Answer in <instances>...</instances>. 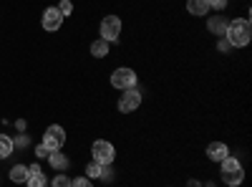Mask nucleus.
Returning a JSON list of instances; mask_svg holds the SVG:
<instances>
[{
  "instance_id": "nucleus-1",
  "label": "nucleus",
  "mask_w": 252,
  "mask_h": 187,
  "mask_svg": "<svg viewBox=\"0 0 252 187\" xmlns=\"http://www.w3.org/2000/svg\"><path fill=\"white\" fill-rule=\"evenodd\" d=\"M224 40L229 43V48H245V46H250V40H252L250 18H232V20H229L227 31H224Z\"/></svg>"
},
{
  "instance_id": "nucleus-2",
  "label": "nucleus",
  "mask_w": 252,
  "mask_h": 187,
  "mask_svg": "<svg viewBox=\"0 0 252 187\" xmlns=\"http://www.w3.org/2000/svg\"><path fill=\"white\" fill-rule=\"evenodd\" d=\"M220 180H222V185H227V187H240L242 182H245V170H242V162L237 159V157H224L222 162H220Z\"/></svg>"
},
{
  "instance_id": "nucleus-3",
  "label": "nucleus",
  "mask_w": 252,
  "mask_h": 187,
  "mask_svg": "<svg viewBox=\"0 0 252 187\" xmlns=\"http://www.w3.org/2000/svg\"><path fill=\"white\" fill-rule=\"evenodd\" d=\"M91 159L98 162L101 167H103V164H114L116 162V147L109 139H96L91 144Z\"/></svg>"
},
{
  "instance_id": "nucleus-4",
  "label": "nucleus",
  "mask_w": 252,
  "mask_h": 187,
  "mask_svg": "<svg viewBox=\"0 0 252 187\" xmlns=\"http://www.w3.org/2000/svg\"><path fill=\"white\" fill-rule=\"evenodd\" d=\"M109 81H111V86H114V89L126 91V89H134V86H136L139 76H136V71L129 69V66H119V69L111 71V78H109Z\"/></svg>"
},
{
  "instance_id": "nucleus-5",
  "label": "nucleus",
  "mask_w": 252,
  "mask_h": 187,
  "mask_svg": "<svg viewBox=\"0 0 252 187\" xmlns=\"http://www.w3.org/2000/svg\"><path fill=\"white\" fill-rule=\"evenodd\" d=\"M121 18L119 15H103L101 18V26H98V33L101 38L106 40V43H116V40L121 38Z\"/></svg>"
},
{
  "instance_id": "nucleus-6",
  "label": "nucleus",
  "mask_w": 252,
  "mask_h": 187,
  "mask_svg": "<svg viewBox=\"0 0 252 187\" xmlns=\"http://www.w3.org/2000/svg\"><path fill=\"white\" fill-rule=\"evenodd\" d=\"M43 147L48 150V152H58V150H63V144H66V129L61 127V124H51V127L43 132Z\"/></svg>"
},
{
  "instance_id": "nucleus-7",
  "label": "nucleus",
  "mask_w": 252,
  "mask_h": 187,
  "mask_svg": "<svg viewBox=\"0 0 252 187\" xmlns=\"http://www.w3.org/2000/svg\"><path fill=\"white\" fill-rule=\"evenodd\" d=\"M141 107V91L134 86V89H126L121 96H119V104H116V109L121 114H134L136 109Z\"/></svg>"
},
{
  "instance_id": "nucleus-8",
  "label": "nucleus",
  "mask_w": 252,
  "mask_h": 187,
  "mask_svg": "<svg viewBox=\"0 0 252 187\" xmlns=\"http://www.w3.org/2000/svg\"><path fill=\"white\" fill-rule=\"evenodd\" d=\"M40 26H43V31H48V33H56V31L63 26V15H61V10H58L56 5L46 8V10H43V18H40Z\"/></svg>"
},
{
  "instance_id": "nucleus-9",
  "label": "nucleus",
  "mask_w": 252,
  "mask_h": 187,
  "mask_svg": "<svg viewBox=\"0 0 252 187\" xmlns=\"http://www.w3.org/2000/svg\"><path fill=\"white\" fill-rule=\"evenodd\" d=\"M207 159L209 162H222L224 157H229V147H227V144L224 142H212V144H209V147H207Z\"/></svg>"
},
{
  "instance_id": "nucleus-10",
  "label": "nucleus",
  "mask_w": 252,
  "mask_h": 187,
  "mask_svg": "<svg viewBox=\"0 0 252 187\" xmlns=\"http://www.w3.org/2000/svg\"><path fill=\"white\" fill-rule=\"evenodd\" d=\"M28 187H48V180L43 175V170L38 167V164H31L28 167V180H26Z\"/></svg>"
},
{
  "instance_id": "nucleus-11",
  "label": "nucleus",
  "mask_w": 252,
  "mask_h": 187,
  "mask_svg": "<svg viewBox=\"0 0 252 187\" xmlns=\"http://www.w3.org/2000/svg\"><path fill=\"white\" fill-rule=\"evenodd\" d=\"M227 23H229V20H227L222 13H217V15H212V18H207V31L215 33V36H224Z\"/></svg>"
},
{
  "instance_id": "nucleus-12",
  "label": "nucleus",
  "mask_w": 252,
  "mask_h": 187,
  "mask_svg": "<svg viewBox=\"0 0 252 187\" xmlns=\"http://www.w3.org/2000/svg\"><path fill=\"white\" fill-rule=\"evenodd\" d=\"M187 13L189 15H197V18H204V15H209L212 10H209L207 0H187Z\"/></svg>"
},
{
  "instance_id": "nucleus-13",
  "label": "nucleus",
  "mask_w": 252,
  "mask_h": 187,
  "mask_svg": "<svg viewBox=\"0 0 252 187\" xmlns=\"http://www.w3.org/2000/svg\"><path fill=\"white\" fill-rule=\"evenodd\" d=\"M48 162H51V167L58 170V172H66L68 164H71V159H68L66 154H61V150H58V152H51V154H48Z\"/></svg>"
},
{
  "instance_id": "nucleus-14",
  "label": "nucleus",
  "mask_w": 252,
  "mask_h": 187,
  "mask_svg": "<svg viewBox=\"0 0 252 187\" xmlns=\"http://www.w3.org/2000/svg\"><path fill=\"white\" fill-rule=\"evenodd\" d=\"M91 56L94 58H106L109 56V43L103 38H98V40H94L91 43Z\"/></svg>"
},
{
  "instance_id": "nucleus-15",
  "label": "nucleus",
  "mask_w": 252,
  "mask_h": 187,
  "mask_svg": "<svg viewBox=\"0 0 252 187\" xmlns=\"http://www.w3.org/2000/svg\"><path fill=\"white\" fill-rule=\"evenodd\" d=\"M13 154V139L8 134H0V159H8Z\"/></svg>"
},
{
  "instance_id": "nucleus-16",
  "label": "nucleus",
  "mask_w": 252,
  "mask_h": 187,
  "mask_svg": "<svg viewBox=\"0 0 252 187\" xmlns=\"http://www.w3.org/2000/svg\"><path fill=\"white\" fill-rule=\"evenodd\" d=\"M10 180L13 182H26L28 180V167L26 164H15V167L10 170Z\"/></svg>"
},
{
  "instance_id": "nucleus-17",
  "label": "nucleus",
  "mask_w": 252,
  "mask_h": 187,
  "mask_svg": "<svg viewBox=\"0 0 252 187\" xmlns=\"http://www.w3.org/2000/svg\"><path fill=\"white\" fill-rule=\"evenodd\" d=\"M86 177H89V180H98V177H101V164H98V162L91 159V162L86 164Z\"/></svg>"
},
{
  "instance_id": "nucleus-18",
  "label": "nucleus",
  "mask_w": 252,
  "mask_h": 187,
  "mask_svg": "<svg viewBox=\"0 0 252 187\" xmlns=\"http://www.w3.org/2000/svg\"><path fill=\"white\" fill-rule=\"evenodd\" d=\"M51 187H71V177L61 172V175H56V177H53V182H51Z\"/></svg>"
},
{
  "instance_id": "nucleus-19",
  "label": "nucleus",
  "mask_w": 252,
  "mask_h": 187,
  "mask_svg": "<svg viewBox=\"0 0 252 187\" xmlns=\"http://www.w3.org/2000/svg\"><path fill=\"white\" fill-rule=\"evenodd\" d=\"M56 8L61 10V15H63V18H66V15H71V13H73V3H71V0H61V3H58Z\"/></svg>"
},
{
  "instance_id": "nucleus-20",
  "label": "nucleus",
  "mask_w": 252,
  "mask_h": 187,
  "mask_svg": "<svg viewBox=\"0 0 252 187\" xmlns=\"http://www.w3.org/2000/svg\"><path fill=\"white\" fill-rule=\"evenodd\" d=\"M209 3V10H217V13H222L227 5H229V0H207Z\"/></svg>"
},
{
  "instance_id": "nucleus-21",
  "label": "nucleus",
  "mask_w": 252,
  "mask_h": 187,
  "mask_svg": "<svg viewBox=\"0 0 252 187\" xmlns=\"http://www.w3.org/2000/svg\"><path fill=\"white\" fill-rule=\"evenodd\" d=\"M98 180H103V182H114V170H111V164H103Z\"/></svg>"
},
{
  "instance_id": "nucleus-22",
  "label": "nucleus",
  "mask_w": 252,
  "mask_h": 187,
  "mask_svg": "<svg viewBox=\"0 0 252 187\" xmlns=\"http://www.w3.org/2000/svg\"><path fill=\"white\" fill-rule=\"evenodd\" d=\"M71 187H94V182L89 177H76V180H71Z\"/></svg>"
},
{
  "instance_id": "nucleus-23",
  "label": "nucleus",
  "mask_w": 252,
  "mask_h": 187,
  "mask_svg": "<svg viewBox=\"0 0 252 187\" xmlns=\"http://www.w3.org/2000/svg\"><path fill=\"white\" fill-rule=\"evenodd\" d=\"M48 154H51V152L43 147V144H38V147H35V157H48Z\"/></svg>"
}]
</instances>
